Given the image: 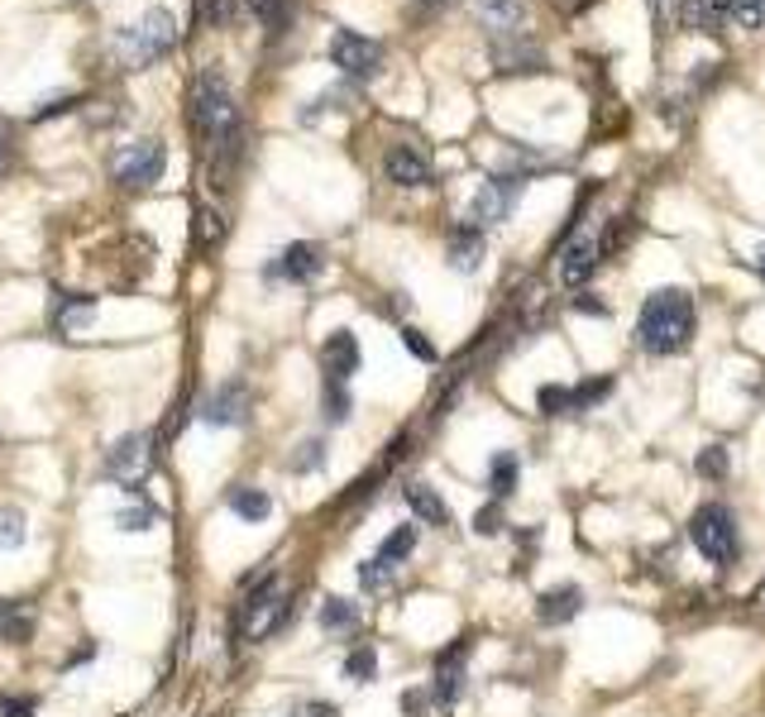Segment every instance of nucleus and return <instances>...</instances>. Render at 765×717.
<instances>
[{"mask_svg":"<svg viewBox=\"0 0 765 717\" xmlns=\"http://www.w3.org/2000/svg\"><path fill=\"white\" fill-rule=\"evenodd\" d=\"M761 273H765V268H761Z\"/></svg>","mask_w":765,"mask_h":717,"instance_id":"obj_54","label":"nucleus"},{"mask_svg":"<svg viewBox=\"0 0 765 717\" xmlns=\"http://www.w3.org/2000/svg\"><path fill=\"white\" fill-rule=\"evenodd\" d=\"M91 316H96V297H63L58 311H53V330L58 335H72V330L91 326Z\"/></svg>","mask_w":765,"mask_h":717,"instance_id":"obj_21","label":"nucleus"},{"mask_svg":"<svg viewBox=\"0 0 765 717\" xmlns=\"http://www.w3.org/2000/svg\"><path fill=\"white\" fill-rule=\"evenodd\" d=\"M412 545H416V531H412V526H398V531H392L388 541L378 545V559H388V565H402V559L412 555Z\"/></svg>","mask_w":765,"mask_h":717,"instance_id":"obj_28","label":"nucleus"},{"mask_svg":"<svg viewBox=\"0 0 765 717\" xmlns=\"http://www.w3.org/2000/svg\"><path fill=\"white\" fill-rule=\"evenodd\" d=\"M493 72L498 77H531V72H545V48L536 43L531 34L493 39Z\"/></svg>","mask_w":765,"mask_h":717,"instance_id":"obj_9","label":"nucleus"},{"mask_svg":"<svg viewBox=\"0 0 765 717\" xmlns=\"http://www.w3.org/2000/svg\"><path fill=\"white\" fill-rule=\"evenodd\" d=\"M326 416L330 422H344V416H350V392H344V382H326Z\"/></svg>","mask_w":765,"mask_h":717,"instance_id":"obj_35","label":"nucleus"},{"mask_svg":"<svg viewBox=\"0 0 765 717\" xmlns=\"http://www.w3.org/2000/svg\"><path fill=\"white\" fill-rule=\"evenodd\" d=\"M689 541L703 559L727 565V559H737V517L723 507V502H703V507L689 517Z\"/></svg>","mask_w":765,"mask_h":717,"instance_id":"obj_3","label":"nucleus"},{"mask_svg":"<svg viewBox=\"0 0 765 717\" xmlns=\"http://www.w3.org/2000/svg\"><path fill=\"white\" fill-rule=\"evenodd\" d=\"M105 469H111L115 483L139 488L143 478H149V469H153V440H149V436H125V440H115L111 454H105Z\"/></svg>","mask_w":765,"mask_h":717,"instance_id":"obj_10","label":"nucleus"},{"mask_svg":"<svg viewBox=\"0 0 765 717\" xmlns=\"http://www.w3.org/2000/svg\"><path fill=\"white\" fill-rule=\"evenodd\" d=\"M717 10H713V0H685V5H679V24H685V29H693V34H717Z\"/></svg>","mask_w":765,"mask_h":717,"instance_id":"obj_25","label":"nucleus"},{"mask_svg":"<svg viewBox=\"0 0 765 717\" xmlns=\"http://www.w3.org/2000/svg\"><path fill=\"white\" fill-rule=\"evenodd\" d=\"M522 191H526V177H522V173H493L484 187L474 191V201H469V211H464V221L478 225V230H488V225H502L512 211H517Z\"/></svg>","mask_w":765,"mask_h":717,"instance_id":"obj_5","label":"nucleus"},{"mask_svg":"<svg viewBox=\"0 0 765 717\" xmlns=\"http://www.w3.org/2000/svg\"><path fill=\"white\" fill-rule=\"evenodd\" d=\"M478 263H484V230L469 221H460L450 230V268L454 273H474Z\"/></svg>","mask_w":765,"mask_h":717,"instance_id":"obj_18","label":"nucleus"},{"mask_svg":"<svg viewBox=\"0 0 765 717\" xmlns=\"http://www.w3.org/2000/svg\"><path fill=\"white\" fill-rule=\"evenodd\" d=\"M517 478H522V460H517V454H512V450L493 454V464H488V493H493L498 502H502V498H512Z\"/></svg>","mask_w":765,"mask_h":717,"instance_id":"obj_22","label":"nucleus"},{"mask_svg":"<svg viewBox=\"0 0 765 717\" xmlns=\"http://www.w3.org/2000/svg\"><path fill=\"white\" fill-rule=\"evenodd\" d=\"M0 631L10 641H29V613H20L15 603H0Z\"/></svg>","mask_w":765,"mask_h":717,"instance_id":"obj_31","label":"nucleus"},{"mask_svg":"<svg viewBox=\"0 0 765 717\" xmlns=\"http://www.w3.org/2000/svg\"><path fill=\"white\" fill-rule=\"evenodd\" d=\"M249 10L263 20V24H273V20H283V10H287V0H244Z\"/></svg>","mask_w":765,"mask_h":717,"instance_id":"obj_42","label":"nucleus"},{"mask_svg":"<svg viewBox=\"0 0 765 717\" xmlns=\"http://www.w3.org/2000/svg\"><path fill=\"white\" fill-rule=\"evenodd\" d=\"M713 10H717V15H732V10H737V0H713Z\"/></svg>","mask_w":765,"mask_h":717,"instance_id":"obj_51","label":"nucleus"},{"mask_svg":"<svg viewBox=\"0 0 765 717\" xmlns=\"http://www.w3.org/2000/svg\"><path fill=\"white\" fill-rule=\"evenodd\" d=\"M153 521H159V507H143V502H139V507L115 512V526H120V531H149Z\"/></svg>","mask_w":765,"mask_h":717,"instance_id":"obj_32","label":"nucleus"},{"mask_svg":"<svg viewBox=\"0 0 765 717\" xmlns=\"http://www.w3.org/2000/svg\"><path fill=\"white\" fill-rule=\"evenodd\" d=\"M598 239L593 235H579V239H569L565 244V254H560V282L565 287H584L593 278V268H598Z\"/></svg>","mask_w":765,"mask_h":717,"instance_id":"obj_15","label":"nucleus"},{"mask_svg":"<svg viewBox=\"0 0 765 717\" xmlns=\"http://www.w3.org/2000/svg\"><path fill=\"white\" fill-rule=\"evenodd\" d=\"M167 167V149L159 139H139V143H125V149L111 159V177L120 187L139 191V187H153Z\"/></svg>","mask_w":765,"mask_h":717,"instance_id":"obj_6","label":"nucleus"},{"mask_svg":"<svg viewBox=\"0 0 765 717\" xmlns=\"http://www.w3.org/2000/svg\"><path fill=\"white\" fill-rule=\"evenodd\" d=\"M10 159H15V135H10V125L0 120V173L10 167Z\"/></svg>","mask_w":765,"mask_h":717,"instance_id":"obj_45","label":"nucleus"},{"mask_svg":"<svg viewBox=\"0 0 765 717\" xmlns=\"http://www.w3.org/2000/svg\"><path fill=\"white\" fill-rule=\"evenodd\" d=\"M173 43H177V24H173V15H167V10H149V15H143L139 24L120 29V53H125L135 67L167 58V53H173Z\"/></svg>","mask_w":765,"mask_h":717,"instance_id":"obj_4","label":"nucleus"},{"mask_svg":"<svg viewBox=\"0 0 765 717\" xmlns=\"http://www.w3.org/2000/svg\"><path fill=\"white\" fill-rule=\"evenodd\" d=\"M478 531H484V536H498L502 531V512H498V502H488V507L484 512H478Z\"/></svg>","mask_w":765,"mask_h":717,"instance_id":"obj_43","label":"nucleus"},{"mask_svg":"<svg viewBox=\"0 0 765 717\" xmlns=\"http://www.w3.org/2000/svg\"><path fill=\"white\" fill-rule=\"evenodd\" d=\"M374 675H378V655H374V645H354V651L344 655V679H350V684H368Z\"/></svg>","mask_w":765,"mask_h":717,"instance_id":"obj_26","label":"nucleus"},{"mask_svg":"<svg viewBox=\"0 0 765 717\" xmlns=\"http://www.w3.org/2000/svg\"><path fill=\"white\" fill-rule=\"evenodd\" d=\"M321 627L326 631H354L359 607L350 603V598H326V603H321Z\"/></svg>","mask_w":765,"mask_h":717,"instance_id":"obj_24","label":"nucleus"},{"mask_svg":"<svg viewBox=\"0 0 765 717\" xmlns=\"http://www.w3.org/2000/svg\"><path fill=\"white\" fill-rule=\"evenodd\" d=\"M287 717H340V708L326 699H306V703H292V713Z\"/></svg>","mask_w":765,"mask_h":717,"instance_id":"obj_40","label":"nucleus"},{"mask_svg":"<svg viewBox=\"0 0 765 717\" xmlns=\"http://www.w3.org/2000/svg\"><path fill=\"white\" fill-rule=\"evenodd\" d=\"M406 502H412V512H416L422 521H430V526H450V507H446V498H440L430 483H406Z\"/></svg>","mask_w":765,"mask_h":717,"instance_id":"obj_20","label":"nucleus"},{"mask_svg":"<svg viewBox=\"0 0 765 717\" xmlns=\"http://www.w3.org/2000/svg\"><path fill=\"white\" fill-rule=\"evenodd\" d=\"M321 464H326V445H321V440H302L297 454H292V469L297 474H311V469H321Z\"/></svg>","mask_w":765,"mask_h":717,"instance_id":"obj_33","label":"nucleus"},{"mask_svg":"<svg viewBox=\"0 0 765 717\" xmlns=\"http://www.w3.org/2000/svg\"><path fill=\"white\" fill-rule=\"evenodd\" d=\"M244 406H249V398H244V388L235 382V388H221V392H215L201 416H206L211 426H239V422H244Z\"/></svg>","mask_w":765,"mask_h":717,"instance_id":"obj_19","label":"nucleus"},{"mask_svg":"<svg viewBox=\"0 0 765 717\" xmlns=\"http://www.w3.org/2000/svg\"><path fill=\"white\" fill-rule=\"evenodd\" d=\"M330 63L354 81H374L378 67H382V48L374 39H364V34H354V29H340L330 39Z\"/></svg>","mask_w":765,"mask_h":717,"instance_id":"obj_8","label":"nucleus"},{"mask_svg":"<svg viewBox=\"0 0 765 717\" xmlns=\"http://www.w3.org/2000/svg\"><path fill=\"white\" fill-rule=\"evenodd\" d=\"M283 617H287V593L278 589V579H268L263 589H254L244 598V607H239V637L263 641Z\"/></svg>","mask_w":765,"mask_h":717,"instance_id":"obj_7","label":"nucleus"},{"mask_svg":"<svg viewBox=\"0 0 765 717\" xmlns=\"http://www.w3.org/2000/svg\"><path fill=\"white\" fill-rule=\"evenodd\" d=\"M699 474H703V478H723V474H727V450H723V445H708V450H703V454H699Z\"/></svg>","mask_w":765,"mask_h":717,"instance_id":"obj_37","label":"nucleus"},{"mask_svg":"<svg viewBox=\"0 0 765 717\" xmlns=\"http://www.w3.org/2000/svg\"><path fill=\"white\" fill-rule=\"evenodd\" d=\"M221 235H225V225H221V215H215L211 206H201L197 211V244H221Z\"/></svg>","mask_w":765,"mask_h":717,"instance_id":"obj_34","label":"nucleus"},{"mask_svg":"<svg viewBox=\"0 0 765 717\" xmlns=\"http://www.w3.org/2000/svg\"><path fill=\"white\" fill-rule=\"evenodd\" d=\"M24 512L20 507H0V550H20L24 545Z\"/></svg>","mask_w":765,"mask_h":717,"instance_id":"obj_29","label":"nucleus"},{"mask_svg":"<svg viewBox=\"0 0 765 717\" xmlns=\"http://www.w3.org/2000/svg\"><path fill=\"white\" fill-rule=\"evenodd\" d=\"M430 699H436V693H430V689H412V693H406V699H402V708L416 717V713H426V703H430Z\"/></svg>","mask_w":765,"mask_h":717,"instance_id":"obj_46","label":"nucleus"},{"mask_svg":"<svg viewBox=\"0 0 765 717\" xmlns=\"http://www.w3.org/2000/svg\"><path fill=\"white\" fill-rule=\"evenodd\" d=\"M359 340L350 330H335L326 344H321V368H326V382H350L359 374Z\"/></svg>","mask_w":765,"mask_h":717,"instance_id":"obj_13","label":"nucleus"},{"mask_svg":"<svg viewBox=\"0 0 765 717\" xmlns=\"http://www.w3.org/2000/svg\"><path fill=\"white\" fill-rule=\"evenodd\" d=\"M469 15L478 29H488L493 39L522 34V0H469Z\"/></svg>","mask_w":765,"mask_h":717,"instance_id":"obj_14","label":"nucleus"},{"mask_svg":"<svg viewBox=\"0 0 765 717\" xmlns=\"http://www.w3.org/2000/svg\"><path fill=\"white\" fill-rule=\"evenodd\" d=\"M191 129L201 135L206 143V159H211V177L215 187H225V177H230V163L239 153V111H235V96L225 87L221 72H201L197 87H191Z\"/></svg>","mask_w":765,"mask_h":717,"instance_id":"obj_1","label":"nucleus"},{"mask_svg":"<svg viewBox=\"0 0 765 717\" xmlns=\"http://www.w3.org/2000/svg\"><path fill=\"white\" fill-rule=\"evenodd\" d=\"M732 20L741 24V29H761V24H765V10H761V0H737Z\"/></svg>","mask_w":765,"mask_h":717,"instance_id":"obj_38","label":"nucleus"},{"mask_svg":"<svg viewBox=\"0 0 765 717\" xmlns=\"http://www.w3.org/2000/svg\"><path fill=\"white\" fill-rule=\"evenodd\" d=\"M402 340H406V350H412L416 358H422V364H436V344H430L422 330H412V326H406V330H402Z\"/></svg>","mask_w":765,"mask_h":717,"instance_id":"obj_39","label":"nucleus"},{"mask_svg":"<svg viewBox=\"0 0 765 717\" xmlns=\"http://www.w3.org/2000/svg\"><path fill=\"white\" fill-rule=\"evenodd\" d=\"M382 173H388V183L398 187H426L430 183V159L416 143H392L388 153H382Z\"/></svg>","mask_w":765,"mask_h":717,"instance_id":"obj_11","label":"nucleus"},{"mask_svg":"<svg viewBox=\"0 0 765 717\" xmlns=\"http://www.w3.org/2000/svg\"><path fill=\"white\" fill-rule=\"evenodd\" d=\"M584 607V593L574 589V583H560V589H545L536 598V617H541V627H565V621L579 617Z\"/></svg>","mask_w":765,"mask_h":717,"instance_id":"obj_17","label":"nucleus"},{"mask_svg":"<svg viewBox=\"0 0 765 717\" xmlns=\"http://www.w3.org/2000/svg\"><path fill=\"white\" fill-rule=\"evenodd\" d=\"M446 5H454V0H416V10H446Z\"/></svg>","mask_w":765,"mask_h":717,"instance_id":"obj_50","label":"nucleus"},{"mask_svg":"<svg viewBox=\"0 0 765 717\" xmlns=\"http://www.w3.org/2000/svg\"><path fill=\"white\" fill-rule=\"evenodd\" d=\"M359 579H364V589H388L392 579H398V565H388V559H364V569H359Z\"/></svg>","mask_w":765,"mask_h":717,"instance_id":"obj_30","label":"nucleus"},{"mask_svg":"<svg viewBox=\"0 0 765 717\" xmlns=\"http://www.w3.org/2000/svg\"><path fill=\"white\" fill-rule=\"evenodd\" d=\"M72 105H77V101H67V96H63V101H48V105H39V111H34V120H53V115L72 111Z\"/></svg>","mask_w":765,"mask_h":717,"instance_id":"obj_47","label":"nucleus"},{"mask_svg":"<svg viewBox=\"0 0 765 717\" xmlns=\"http://www.w3.org/2000/svg\"><path fill=\"white\" fill-rule=\"evenodd\" d=\"M607 392H613V382H607V378H598V382H584V388H574V412H584V406L603 402Z\"/></svg>","mask_w":765,"mask_h":717,"instance_id":"obj_36","label":"nucleus"},{"mask_svg":"<svg viewBox=\"0 0 765 717\" xmlns=\"http://www.w3.org/2000/svg\"><path fill=\"white\" fill-rule=\"evenodd\" d=\"M321 268H326V259H321V249H316V244H306V239H302V244H287V249H283V259L268 268V278H283V282H311Z\"/></svg>","mask_w":765,"mask_h":717,"instance_id":"obj_16","label":"nucleus"},{"mask_svg":"<svg viewBox=\"0 0 765 717\" xmlns=\"http://www.w3.org/2000/svg\"><path fill=\"white\" fill-rule=\"evenodd\" d=\"M645 354H679L693 340V297L685 287H655L637 320Z\"/></svg>","mask_w":765,"mask_h":717,"instance_id":"obj_2","label":"nucleus"},{"mask_svg":"<svg viewBox=\"0 0 765 717\" xmlns=\"http://www.w3.org/2000/svg\"><path fill=\"white\" fill-rule=\"evenodd\" d=\"M201 15H206L215 29H225V24L235 20V0H206V5H201Z\"/></svg>","mask_w":765,"mask_h":717,"instance_id":"obj_41","label":"nucleus"},{"mask_svg":"<svg viewBox=\"0 0 765 717\" xmlns=\"http://www.w3.org/2000/svg\"><path fill=\"white\" fill-rule=\"evenodd\" d=\"M756 603H761V607H765V589H761V593H756Z\"/></svg>","mask_w":765,"mask_h":717,"instance_id":"obj_52","label":"nucleus"},{"mask_svg":"<svg viewBox=\"0 0 765 717\" xmlns=\"http://www.w3.org/2000/svg\"><path fill=\"white\" fill-rule=\"evenodd\" d=\"M574 311H589V316H607L603 302H593V297H574Z\"/></svg>","mask_w":765,"mask_h":717,"instance_id":"obj_48","label":"nucleus"},{"mask_svg":"<svg viewBox=\"0 0 765 717\" xmlns=\"http://www.w3.org/2000/svg\"><path fill=\"white\" fill-rule=\"evenodd\" d=\"M761 10H765V0H761Z\"/></svg>","mask_w":765,"mask_h":717,"instance_id":"obj_53","label":"nucleus"},{"mask_svg":"<svg viewBox=\"0 0 765 717\" xmlns=\"http://www.w3.org/2000/svg\"><path fill=\"white\" fill-rule=\"evenodd\" d=\"M230 512L244 521H263L273 512L268 493H259V488H230Z\"/></svg>","mask_w":765,"mask_h":717,"instance_id":"obj_23","label":"nucleus"},{"mask_svg":"<svg viewBox=\"0 0 765 717\" xmlns=\"http://www.w3.org/2000/svg\"><path fill=\"white\" fill-rule=\"evenodd\" d=\"M469 645L474 641H454L450 651H440L436 679H430V693H436L440 708H450V703L460 699V689H464V655H469Z\"/></svg>","mask_w":765,"mask_h":717,"instance_id":"obj_12","label":"nucleus"},{"mask_svg":"<svg viewBox=\"0 0 765 717\" xmlns=\"http://www.w3.org/2000/svg\"><path fill=\"white\" fill-rule=\"evenodd\" d=\"M536 406H541V416H569L574 412V388L545 382V388L536 392Z\"/></svg>","mask_w":765,"mask_h":717,"instance_id":"obj_27","label":"nucleus"},{"mask_svg":"<svg viewBox=\"0 0 765 717\" xmlns=\"http://www.w3.org/2000/svg\"><path fill=\"white\" fill-rule=\"evenodd\" d=\"M550 5H555V10H560V15H579V10H584V5H589V0H550Z\"/></svg>","mask_w":765,"mask_h":717,"instance_id":"obj_49","label":"nucleus"},{"mask_svg":"<svg viewBox=\"0 0 765 717\" xmlns=\"http://www.w3.org/2000/svg\"><path fill=\"white\" fill-rule=\"evenodd\" d=\"M0 713H5V717H34V703L29 699H10V693H5V699H0Z\"/></svg>","mask_w":765,"mask_h":717,"instance_id":"obj_44","label":"nucleus"}]
</instances>
